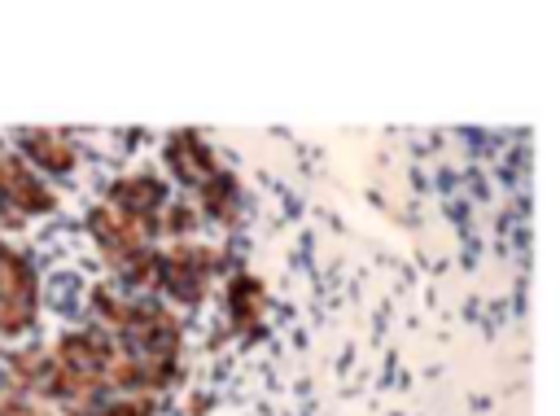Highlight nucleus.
Listing matches in <instances>:
<instances>
[{
    "label": "nucleus",
    "mask_w": 560,
    "mask_h": 416,
    "mask_svg": "<svg viewBox=\"0 0 560 416\" xmlns=\"http://www.w3.org/2000/svg\"><path fill=\"white\" fill-rule=\"evenodd\" d=\"M197 219L201 215L188 201H171L162 175L140 171L109 184V193L88 210V232L105 254V263L114 267V276L122 280V289L140 293L158 250L192 236Z\"/></svg>",
    "instance_id": "1"
},
{
    "label": "nucleus",
    "mask_w": 560,
    "mask_h": 416,
    "mask_svg": "<svg viewBox=\"0 0 560 416\" xmlns=\"http://www.w3.org/2000/svg\"><path fill=\"white\" fill-rule=\"evenodd\" d=\"M92 324L109 337L118 381L127 394L153 398L158 390H166L175 381L184 333L158 298L136 293V289H96L92 293Z\"/></svg>",
    "instance_id": "2"
},
{
    "label": "nucleus",
    "mask_w": 560,
    "mask_h": 416,
    "mask_svg": "<svg viewBox=\"0 0 560 416\" xmlns=\"http://www.w3.org/2000/svg\"><path fill=\"white\" fill-rule=\"evenodd\" d=\"M162 162L184 184L188 206H197L201 219H214V223H236L241 219V184L219 162V153L201 140V131H192V127L171 131L166 149H162Z\"/></svg>",
    "instance_id": "3"
},
{
    "label": "nucleus",
    "mask_w": 560,
    "mask_h": 416,
    "mask_svg": "<svg viewBox=\"0 0 560 416\" xmlns=\"http://www.w3.org/2000/svg\"><path fill=\"white\" fill-rule=\"evenodd\" d=\"M39 311V280L22 250L0 241V337H18L35 324Z\"/></svg>",
    "instance_id": "4"
},
{
    "label": "nucleus",
    "mask_w": 560,
    "mask_h": 416,
    "mask_svg": "<svg viewBox=\"0 0 560 416\" xmlns=\"http://www.w3.org/2000/svg\"><path fill=\"white\" fill-rule=\"evenodd\" d=\"M18 153L35 166V171H48V175H66L74 166V145L70 136L61 131H26L18 140Z\"/></svg>",
    "instance_id": "5"
},
{
    "label": "nucleus",
    "mask_w": 560,
    "mask_h": 416,
    "mask_svg": "<svg viewBox=\"0 0 560 416\" xmlns=\"http://www.w3.org/2000/svg\"><path fill=\"white\" fill-rule=\"evenodd\" d=\"M228 311H232L236 333L258 337V324H262V285H258V276H249V271H236L232 276V285H228Z\"/></svg>",
    "instance_id": "6"
},
{
    "label": "nucleus",
    "mask_w": 560,
    "mask_h": 416,
    "mask_svg": "<svg viewBox=\"0 0 560 416\" xmlns=\"http://www.w3.org/2000/svg\"><path fill=\"white\" fill-rule=\"evenodd\" d=\"M70 416H153V398L122 394V398H105V403H92V407L70 412Z\"/></svg>",
    "instance_id": "7"
}]
</instances>
